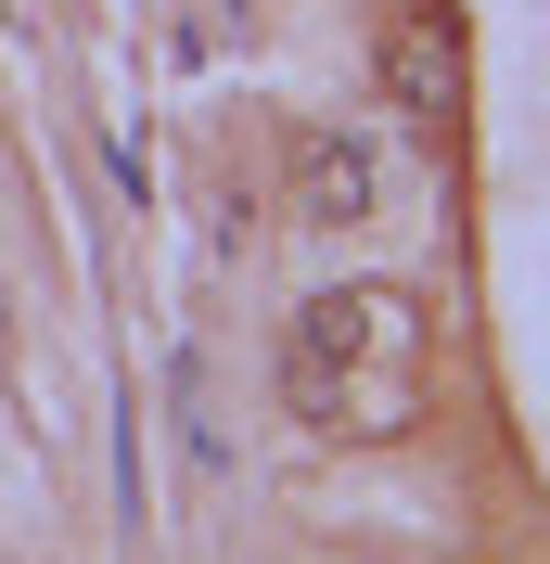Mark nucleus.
I'll return each instance as SVG.
<instances>
[{"instance_id": "obj_1", "label": "nucleus", "mask_w": 550, "mask_h": 564, "mask_svg": "<svg viewBox=\"0 0 550 564\" xmlns=\"http://www.w3.org/2000/svg\"><path fill=\"white\" fill-rule=\"evenodd\" d=\"M372 347H410V295H384V282H333V295L295 308V359H320V372H345V359H372Z\"/></svg>"}, {"instance_id": "obj_4", "label": "nucleus", "mask_w": 550, "mask_h": 564, "mask_svg": "<svg viewBox=\"0 0 550 564\" xmlns=\"http://www.w3.org/2000/svg\"><path fill=\"white\" fill-rule=\"evenodd\" d=\"M167 398H179V462H193V475H231V436H218V411H206V359L193 347L167 359Z\"/></svg>"}, {"instance_id": "obj_3", "label": "nucleus", "mask_w": 550, "mask_h": 564, "mask_svg": "<svg viewBox=\"0 0 550 564\" xmlns=\"http://www.w3.org/2000/svg\"><path fill=\"white\" fill-rule=\"evenodd\" d=\"M384 90L410 129H448V90H461V26L448 13H410V26L384 39Z\"/></svg>"}, {"instance_id": "obj_2", "label": "nucleus", "mask_w": 550, "mask_h": 564, "mask_svg": "<svg viewBox=\"0 0 550 564\" xmlns=\"http://www.w3.org/2000/svg\"><path fill=\"white\" fill-rule=\"evenodd\" d=\"M372 193H384V154H372V141L320 129L308 154H295V218H320V231H359V218H372Z\"/></svg>"}]
</instances>
